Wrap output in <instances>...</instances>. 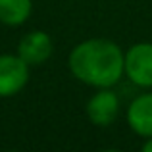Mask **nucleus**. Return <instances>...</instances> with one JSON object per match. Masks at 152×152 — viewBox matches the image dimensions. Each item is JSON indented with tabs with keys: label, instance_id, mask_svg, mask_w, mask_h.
<instances>
[{
	"label": "nucleus",
	"instance_id": "f257e3e1",
	"mask_svg": "<svg viewBox=\"0 0 152 152\" xmlns=\"http://www.w3.org/2000/svg\"><path fill=\"white\" fill-rule=\"evenodd\" d=\"M67 66L77 81L94 89H108L125 75V54L110 39H87L73 46Z\"/></svg>",
	"mask_w": 152,
	"mask_h": 152
},
{
	"label": "nucleus",
	"instance_id": "f03ea898",
	"mask_svg": "<svg viewBox=\"0 0 152 152\" xmlns=\"http://www.w3.org/2000/svg\"><path fill=\"white\" fill-rule=\"evenodd\" d=\"M125 77L141 89H152V42H137L125 52Z\"/></svg>",
	"mask_w": 152,
	"mask_h": 152
},
{
	"label": "nucleus",
	"instance_id": "7ed1b4c3",
	"mask_svg": "<svg viewBox=\"0 0 152 152\" xmlns=\"http://www.w3.org/2000/svg\"><path fill=\"white\" fill-rule=\"evenodd\" d=\"M29 67L18 54H0V98L21 93L29 81Z\"/></svg>",
	"mask_w": 152,
	"mask_h": 152
},
{
	"label": "nucleus",
	"instance_id": "20e7f679",
	"mask_svg": "<svg viewBox=\"0 0 152 152\" xmlns=\"http://www.w3.org/2000/svg\"><path fill=\"white\" fill-rule=\"evenodd\" d=\"M118 114H119V98L112 91V87L98 89V93H94L87 102V115H89V121L93 125L98 127L112 125L118 118Z\"/></svg>",
	"mask_w": 152,
	"mask_h": 152
},
{
	"label": "nucleus",
	"instance_id": "39448f33",
	"mask_svg": "<svg viewBox=\"0 0 152 152\" xmlns=\"http://www.w3.org/2000/svg\"><path fill=\"white\" fill-rule=\"evenodd\" d=\"M54 45L48 33L45 31H29L23 35L18 45V56L29 66H41L52 56Z\"/></svg>",
	"mask_w": 152,
	"mask_h": 152
},
{
	"label": "nucleus",
	"instance_id": "423d86ee",
	"mask_svg": "<svg viewBox=\"0 0 152 152\" xmlns=\"http://www.w3.org/2000/svg\"><path fill=\"white\" fill-rule=\"evenodd\" d=\"M127 123L139 137H152V93H142L127 108Z\"/></svg>",
	"mask_w": 152,
	"mask_h": 152
},
{
	"label": "nucleus",
	"instance_id": "0eeeda50",
	"mask_svg": "<svg viewBox=\"0 0 152 152\" xmlns=\"http://www.w3.org/2000/svg\"><path fill=\"white\" fill-rule=\"evenodd\" d=\"M33 12L31 0H0V23L8 27H18L29 19Z\"/></svg>",
	"mask_w": 152,
	"mask_h": 152
},
{
	"label": "nucleus",
	"instance_id": "6e6552de",
	"mask_svg": "<svg viewBox=\"0 0 152 152\" xmlns=\"http://www.w3.org/2000/svg\"><path fill=\"white\" fill-rule=\"evenodd\" d=\"M142 152H152V137H148L142 145Z\"/></svg>",
	"mask_w": 152,
	"mask_h": 152
}]
</instances>
